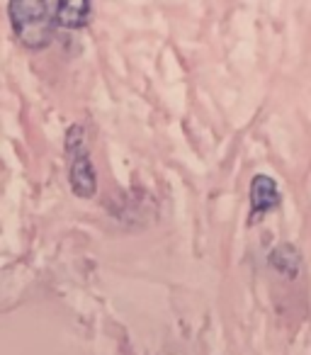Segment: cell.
<instances>
[{
  "label": "cell",
  "mask_w": 311,
  "mask_h": 355,
  "mask_svg": "<svg viewBox=\"0 0 311 355\" xmlns=\"http://www.w3.org/2000/svg\"><path fill=\"white\" fill-rule=\"evenodd\" d=\"M8 17L17 42L27 49H46L56 40L49 0H12L8 6Z\"/></svg>",
  "instance_id": "6da1fadb"
},
{
  "label": "cell",
  "mask_w": 311,
  "mask_h": 355,
  "mask_svg": "<svg viewBox=\"0 0 311 355\" xmlns=\"http://www.w3.org/2000/svg\"><path fill=\"white\" fill-rule=\"evenodd\" d=\"M66 163H69V183L75 198L90 200L98 190V175H95L93 161L88 153V141H85L83 124H71L66 132Z\"/></svg>",
  "instance_id": "7a4b0ae2"
},
{
  "label": "cell",
  "mask_w": 311,
  "mask_h": 355,
  "mask_svg": "<svg viewBox=\"0 0 311 355\" xmlns=\"http://www.w3.org/2000/svg\"><path fill=\"white\" fill-rule=\"evenodd\" d=\"M282 202L280 185L275 178L258 173L251 180V212H248V227H256L265 219L270 209H277Z\"/></svg>",
  "instance_id": "3957f363"
},
{
  "label": "cell",
  "mask_w": 311,
  "mask_h": 355,
  "mask_svg": "<svg viewBox=\"0 0 311 355\" xmlns=\"http://www.w3.org/2000/svg\"><path fill=\"white\" fill-rule=\"evenodd\" d=\"M93 6L88 0H51V17L56 30H83L90 22Z\"/></svg>",
  "instance_id": "277c9868"
},
{
  "label": "cell",
  "mask_w": 311,
  "mask_h": 355,
  "mask_svg": "<svg viewBox=\"0 0 311 355\" xmlns=\"http://www.w3.org/2000/svg\"><path fill=\"white\" fill-rule=\"evenodd\" d=\"M270 266L275 268L277 272H282L285 277H296L301 268V258H299V251L290 243H282L277 246L275 251L270 253Z\"/></svg>",
  "instance_id": "5b68a950"
}]
</instances>
